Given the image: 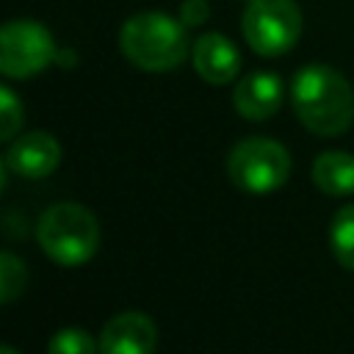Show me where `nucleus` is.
<instances>
[{
  "label": "nucleus",
  "instance_id": "1",
  "mask_svg": "<svg viewBox=\"0 0 354 354\" xmlns=\"http://www.w3.org/2000/svg\"><path fill=\"white\" fill-rule=\"evenodd\" d=\"M290 105L315 136H343L354 122V88L326 64L301 66L290 80Z\"/></svg>",
  "mask_w": 354,
  "mask_h": 354
},
{
  "label": "nucleus",
  "instance_id": "2",
  "mask_svg": "<svg viewBox=\"0 0 354 354\" xmlns=\"http://www.w3.org/2000/svg\"><path fill=\"white\" fill-rule=\"evenodd\" d=\"M188 28L166 11H138L124 19L119 47L144 72H171L188 55Z\"/></svg>",
  "mask_w": 354,
  "mask_h": 354
},
{
  "label": "nucleus",
  "instance_id": "3",
  "mask_svg": "<svg viewBox=\"0 0 354 354\" xmlns=\"http://www.w3.org/2000/svg\"><path fill=\"white\" fill-rule=\"evenodd\" d=\"M36 241L53 263L77 268L94 257L100 246V227L88 207L75 202H58L39 216Z\"/></svg>",
  "mask_w": 354,
  "mask_h": 354
},
{
  "label": "nucleus",
  "instance_id": "4",
  "mask_svg": "<svg viewBox=\"0 0 354 354\" xmlns=\"http://www.w3.org/2000/svg\"><path fill=\"white\" fill-rule=\"evenodd\" d=\"M230 180L249 194H271L282 188L290 177V155L288 149L263 136L241 138L227 158Z\"/></svg>",
  "mask_w": 354,
  "mask_h": 354
},
{
  "label": "nucleus",
  "instance_id": "5",
  "mask_svg": "<svg viewBox=\"0 0 354 354\" xmlns=\"http://www.w3.org/2000/svg\"><path fill=\"white\" fill-rule=\"evenodd\" d=\"M241 30L252 53L279 58L293 50L301 36V8L296 0H249Z\"/></svg>",
  "mask_w": 354,
  "mask_h": 354
},
{
  "label": "nucleus",
  "instance_id": "6",
  "mask_svg": "<svg viewBox=\"0 0 354 354\" xmlns=\"http://www.w3.org/2000/svg\"><path fill=\"white\" fill-rule=\"evenodd\" d=\"M53 33L33 19H11L0 28V72L14 80L33 77L58 61Z\"/></svg>",
  "mask_w": 354,
  "mask_h": 354
},
{
  "label": "nucleus",
  "instance_id": "7",
  "mask_svg": "<svg viewBox=\"0 0 354 354\" xmlns=\"http://www.w3.org/2000/svg\"><path fill=\"white\" fill-rule=\"evenodd\" d=\"M58 163H61V144L44 130H33L14 138L3 158V166L25 180L50 177L58 169Z\"/></svg>",
  "mask_w": 354,
  "mask_h": 354
},
{
  "label": "nucleus",
  "instance_id": "8",
  "mask_svg": "<svg viewBox=\"0 0 354 354\" xmlns=\"http://www.w3.org/2000/svg\"><path fill=\"white\" fill-rule=\"evenodd\" d=\"M97 346L100 354H152L158 346V326L149 315L127 310L105 321Z\"/></svg>",
  "mask_w": 354,
  "mask_h": 354
},
{
  "label": "nucleus",
  "instance_id": "9",
  "mask_svg": "<svg viewBox=\"0 0 354 354\" xmlns=\"http://www.w3.org/2000/svg\"><path fill=\"white\" fill-rule=\"evenodd\" d=\"M285 100V83L274 72H249L235 83L232 105L235 111L249 122H266L271 119Z\"/></svg>",
  "mask_w": 354,
  "mask_h": 354
},
{
  "label": "nucleus",
  "instance_id": "10",
  "mask_svg": "<svg viewBox=\"0 0 354 354\" xmlns=\"http://www.w3.org/2000/svg\"><path fill=\"white\" fill-rule=\"evenodd\" d=\"M191 61H194L196 75L210 86H224L232 77H238V72H241L238 47L227 36H221L216 30L202 33L191 44Z\"/></svg>",
  "mask_w": 354,
  "mask_h": 354
},
{
  "label": "nucleus",
  "instance_id": "11",
  "mask_svg": "<svg viewBox=\"0 0 354 354\" xmlns=\"http://www.w3.org/2000/svg\"><path fill=\"white\" fill-rule=\"evenodd\" d=\"M313 183L329 196L354 194V155L343 149L321 152L313 163Z\"/></svg>",
  "mask_w": 354,
  "mask_h": 354
},
{
  "label": "nucleus",
  "instance_id": "12",
  "mask_svg": "<svg viewBox=\"0 0 354 354\" xmlns=\"http://www.w3.org/2000/svg\"><path fill=\"white\" fill-rule=\"evenodd\" d=\"M329 246H332L335 260L343 268L354 271V202L351 205H343L332 216V224H329Z\"/></svg>",
  "mask_w": 354,
  "mask_h": 354
},
{
  "label": "nucleus",
  "instance_id": "13",
  "mask_svg": "<svg viewBox=\"0 0 354 354\" xmlns=\"http://www.w3.org/2000/svg\"><path fill=\"white\" fill-rule=\"evenodd\" d=\"M28 285V271H25V263L11 254V252H3L0 254V301L3 304H11L14 299L22 296Z\"/></svg>",
  "mask_w": 354,
  "mask_h": 354
},
{
  "label": "nucleus",
  "instance_id": "14",
  "mask_svg": "<svg viewBox=\"0 0 354 354\" xmlns=\"http://www.w3.org/2000/svg\"><path fill=\"white\" fill-rule=\"evenodd\" d=\"M47 354H100V346L91 340V335L86 329L64 326L50 337Z\"/></svg>",
  "mask_w": 354,
  "mask_h": 354
},
{
  "label": "nucleus",
  "instance_id": "15",
  "mask_svg": "<svg viewBox=\"0 0 354 354\" xmlns=\"http://www.w3.org/2000/svg\"><path fill=\"white\" fill-rule=\"evenodd\" d=\"M22 127V102L8 86H0V141H14Z\"/></svg>",
  "mask_w": 354,
  "mask_h": 354
},
{
  "label": "nucleus",
  "instance_id": "16",
  "mask_svg": "<svg viewBox=\"0 0 354 354\" xmlns=\"http://www.w3.org/2000/svg\"><path fill=\"white\" fill-rule=\"evenodd\" d=\"M207 17H210L207 0H183V6H180V22L185 28H199L202 22H207Z\"/></svg>",
  "mask_w": 354,
  "mask_h": 354
},
{
  "label": "nucleus",
  "instance_id": "17",
  "mask_svg": "<svg viewBox=\"0 0 354 354\" xmlns=\"http://www.w3.org/2000/svg\"><path fill=\"white\" fill-rule=\"evenodd\" d=\"M0 354H19V351H17V348H11V346H3V348H0Z\"/></svg>",
  "mask_w": 354,
  "mask_h": 354
}]
</instances>
